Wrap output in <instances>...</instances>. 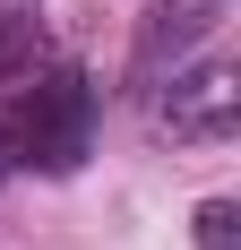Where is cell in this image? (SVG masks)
<instances>
[{
	"mask_svg": "<svg viewBox=\"0 0 241 250\" xmlns=\"http://www.w3.org/2000/svg\"><path fill=\"white\" fill-rule=\"evenodd\" d=\"M35 18H18V9H0V78H18V69H35Z\"/></svg>",
	"mask_w": 241,
	"mask_h": 250,
	"instance_id": "4",
	"label": "cell"
},
{
	"mask_svg": "<svg viewBox=\"0 0 241 250\" xmlns=\"http://www.w3.org/2000/svg\"><path fill=\"white\" fill-rule=\"evenodd\" d=\"M164 95H155V121L172 138H190V147H216L241 129V69L233 61H181V69L155 78Z\"/></svg>",
	"mask_w": 241,
	"mask_h": 250,
	"instance_id": "2",
	"label": "cell"
},
{
	"mask_svg": "<svg viewBox=\"0 0 241 250\" xmlns=\"http://www.w3.org/2000/svg\"><path fill=\"white\" fill-rule=\"evenodd\" d=\"M9 147L35 173H78L95 147V86L78 69H26V95L9 112Z\"/></svg>",
	"mask_w": 241,
	"mask_h": 250,
	"instance_id": "1",
	"label": "cell"
},
{
	"mask_svg": "<svg viewBox=\"0 0 241 250\" xmlns=\"http://www.w3.org/2000/svg\"><path fill=\"white\" fill-rule=\"evenodd\" d=\"M198 250H241V207L233 199H207V207H198Z\"/></svg>",
	"mask_w": 241,
	"mask_h": 250,
	"instance_id": "5",
	"label": "cell"
},
{
	"mask_svg": "<svg viewBox=\"0 0 241 250\" xmlns=\"http://www.w3.org/2000/svg\"><path fill=\"white\" fill-rule=\"evenodd\" d=\"M216 18H224V0H146V26H138V78L155 86L164 69H181Z\"/></svg>",
	"mask_w": 241,
	"mask_h": 250,
	"instance_id": "3",
	"label": "cell"
}]
</instances>
